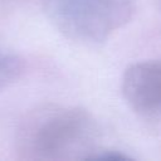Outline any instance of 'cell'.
I'll list each match as a JSON object with an SVG mask.
<instances>
[{
    "instance_id": "3",
    "label": "cell",
    "mask_w": 161,
    "mask_h": 161,
    "mask_svg": "<svg viewBox=\"0 0 161 161\" xmlns=\"http://www.w3.org/2000/svg\"><path fill=\"white\" fill-rule=\"evenodd\" d=\"M122 96L145 118H161V58L131 64L122 75Z\"/></svg>"
},
{
    "instance_id": "2",
    "label": "cell",
    "mask_w": 161,
    "mask_h": 161,
    "mask_svg": "<svg viewBox=\"0 0 161 161\" xmlns=\"http://www.w3.org/2000/svg\"><path fill=\"white\" fill-rule=\"evenodd\" d=\"M52 24L67 38L99 44L133 15L132 0H42Z\"/></svg>"
},
{
    "instance_id": "1",
    "label": "cell",
    "mask_w": 161,
    "mask_h": 161,
    "mask_svg": "<svg viewBox=\"0 0 161 161\" xmlns=\"http://www.w3.org/2000/svg\"><path fill=\"white\" fill-rule=\"evenodd\" d=\"M98 126L89 112L74 106L35 111L19 133V152L28 160H89L96 153Z\"/></svg>"
},
{
    "instance_id": "4",
    "label": "cell",
    "mask_w": 161,
    "mask_h": 161,
    "mask_svg": "<svg viewBox=\"0 0 161 161\" xmlns=\"http://www.w3.org/2000/svg\"><path fill=\"white\" fill-rule=\"evenodd\" d=\"M21 72V60L0 45V92L10 86Z\"/></svg>"
}]
</instances>
